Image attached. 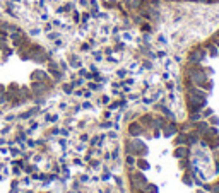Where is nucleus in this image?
I'll return each instance as SVG.
<instances>
[{"instance_id": "obj_1", "label": "nucleus", "mask_w": 219, "mask_h": 193, "mask_svg": "<svg viewBox=\"0 0 219 193\" xmlns=\"http://www.w3.org/2000/svg\"><path fill=\"white\" fill-rule=\"evenodd\" d=\"M130 183L134 185V188H144V185H145V178H144V174H140V173H134L132 176H130Z\"/></svg>"}, {"instance_id": "obj_2", "label": "nucleus", "mask_w": 219, "mask_h": 193, "mask_svg": "<svg viewBox=\"0 0 219 193\" xmlns=\"http://www.w3.org/2000/svg\"><path fill=\"white\" fill-rule=\"evenodd\" d=\"M190 77H192V82H195V84H204L206 82V75H204L202 72H199V70H192Z\"/></svg>"}, {"instance_id": "obj_3", "label": "nucleus", "mask_w": 219, "mask_h": 193, "mask_svg": "<svg viewBox=\"0 0 219 193\" xmlns=\"http://www.w3.org/2000/svg\"><path fill=\"white\" fill-rule=\"evenodd\" d=\"M33 91L34 92H43V91H46V86L45 84H39V82H34L33 84Z\"/></svg>"}, {"instance_id": "obj_4", "label": "nucleus", "mask_w": 219, "mask_h": 193, "mask_svg": "<svg viewBox=\"0 0 219 193\" xmlns=\"http://www.w3.org/2000/svg\"><path fill=\"white\" fill-rule=\"evenodd\" d=\"M140 132H142V128L137 125V123L130 125V133H132V135H140Z\"/></svg>"}, {"instance_id": "obj_5", "label": "nucleus", "mask_w": 219, "mask_h": 193, "mask_svg": "<svg viewBox=\"0 0 219 193\" xmlns=\"http://www.w3.org/2000/svg\"><path fill=\"white\" fill-rule=\"evenodd\" d=\"M140 2H142V0H129L127 3H129L130 9H137V7L140 5Z\"/></svg>"}, {"instance_id": "obj_6", "label": "nucleus", "mask_w": 219, "mask_h": 193, "mask_svg": "<svg viewBox=\"0 0 219 193\" xmlns=\"http://www.w3.org/2000/svg\"><path fill=\"white\" fill-rule=\"evenodd\" d=\"M33 79H36V81H43V79H45V72H34V74H33Z\"/></svg>"}, {"instance_id": "obj_7", "label": "nucleus", "mask_w": 219, "mask_h": 193, "mask_svg": "<svg viewBox=\"0 0 219 193\" xmlns=\"http://www.w3.org/2000/svg\"><path fill=\"white\" fill-rule=\"evenodd\" d=\"M139 166H140V167H144V169H147V167H149V164H147V162H139Z\"/></svg>"}, {"instance_id": "obj_8", "label": "nucleus", "mask_w": 219, "mask_h": 193, "mask_svg": "<svg viewBox=\"0 0 219 193\" xmlns=\"http://www.w3.org/2000/svg\"><path fill=\"white\" fill-rule=\"evenodd\" d=\"M147 188H149V190H147V193H156V190H154L156 186H147Z\"/></svg>"}, {"instance_id": "obj_9", "label": "nucleus", "mask_w": 219, "mask_h": 193, "mask_svg": "<svg viewBox=\"0 0 219 193\" xmlns=\"http://www.w3.org/2000/svg\"><path fill=\"white\" fill-rule=\"evenodd\" d=\"M216 52H217L216 48H211V55H212V57H216Z\"/></svg>"}, {"instance_id": "obj_10", "label": "nucleus", "mask_w": 219, "mask_h": 193, "mask_svg": "<svg viewBox=\"0 0 219 193\" xmlns=\"http://www.w3.org/2000/svg\"><path fill=\"white\" fill-rule=\"evenodd\" d=\"M2 101H3V97H2V94H0V103H2Z\"/></svg>"}]
</instances>
